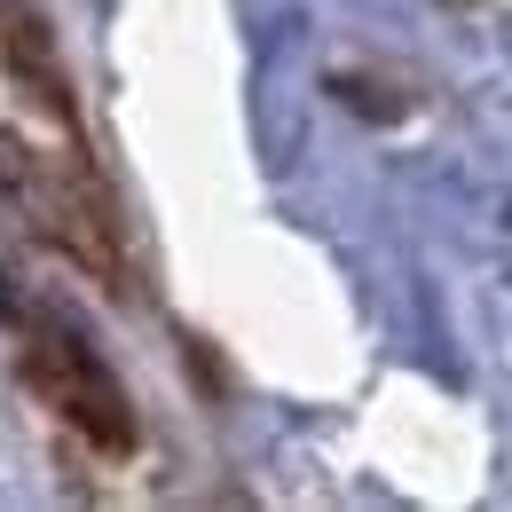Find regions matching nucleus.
Masks as SVG:
<instances>
[{
	"mask_svg": "<svg viewBox=\"0 0 512 512\" xmlns=\"http://www.w3.org/2000/svg\"><path fill=\"white\" fill-rule=\"evenodd\" d=\"M0 205L48 253L87 268L95 284H111V292L127 284L119 205L103 190L64 56L40 24V8H24V0H0Z\"/></svg>",
	"mask_w": 512,
	"mask_h": 512,
	"instance_id": "f257e3e1",
	"label": "nucleus"
},
{
	"mask_svg": "<svg viewBox=\"0 0 512 512\" xmlns=\"http://www.w3.org/2000/svg\"><path fill=\"white\" fill-rule=\"evenodd\" d=\"M0 316L24 331V347H16L24 386H32L95 457H127L134 449V410H127V386L103 371V355H95L64 316H48V308H16V300H8Z\"/></svg>",
	"mask_w": 512,
	"mask_h": 512,
	"instance_id": "f03ea898",
	"label": "nucleus"
},
{
	"mask_svg": "<svg viewBox=\"0 0 512 512\" xmlns=\"http://www.w3.org/2000/svg\"><path fill=\"white\" fill-rule=\"evenodd\" d=\"M331 87H339V103L363 111V119H402V95L379 87V79H331Z\"/></svg>",
	"mask_w": 512,
	"mask_h": 512,
	"instance_id": "7ed1b4c3",
	"label": "nucleus"
}]
</instances>
